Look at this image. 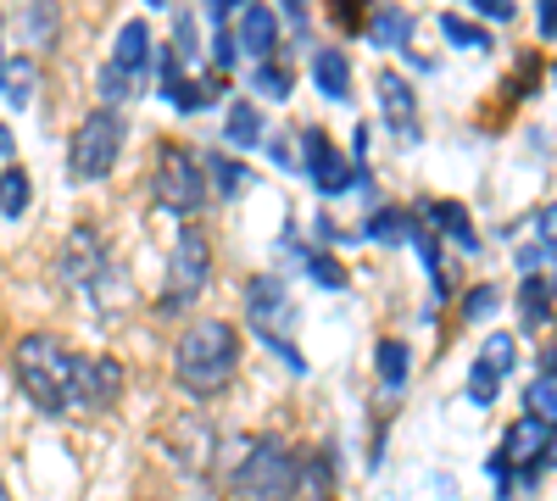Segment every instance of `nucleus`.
Masks as SVG:
<instances>
[{
	"mask_svg": "<svg viewBox=\"0 0 557 501\" xmlns=\"http://www.w3.org/2000/svg\"><path fill=\"white\" fill-rule=\"evenodd\" d=\"M240 368V329L223 317H201L173 346V379L190 396H218Z\"/></svg>",
	"mask_w": 557,
	"mask_h": 501,
	"instance_id": "f257e3e1",
	"label": "nucleus"
},
{
	"mask_svg": "<svg viewBox=\"0 0 557 501\" xmlns=\"http://www.w3.org/2000/svg\"><path fill=\"white\" fill-rule=\"evenodd\" d=\"M12 368H17V385L28 390V401L39 406V413H73V368H78V356L57 340V335H23L17 351H12Z\"/></svg>",
	"mask_w": 557,
	"mask_h": 501,
	"instance_id": "f03ea898",
	"label": "nucleus"
},
{
	"mask_svg": "<svg viewBox=\"0 0 557 501\" xmlns=\"http://www.w3.org/2000/svg\"><path fill=\"white\" fill-rule=\"evenodd\" d=\"M246 317H251V329L262 335V346L285 362L290 374H307L301 346L290 340V329H296V301H290V290H285V279H278V273H257V279L246 285Z\"/></svg>",
	"mask_w": 557,
	"mask_h": 501,
	"instance_id": "7ed1b4c3",
	"label": "nucleus"
},
{
	"mask_svg": "<svg viewBox=\"0 0 557 501\" xmlns=\"http://www.w3.org/2000/svg\"><path fill=\"white\" fill-rule=\"evenodd\" d=\"M228 485L240 501H296V451L278 440H251L240 458H228Z\"/></svg>",
	"mask_w": 557,
	"mask_h": 501,
	"instance_id": "20e7f679",
	"label": "nucleus"
},
{
	"mask_svg": "<svg viewBox=\"0 0 557 501\" xmlns=\"http://www.w3.org/2000/svg\"><path fill=\"white\" fill-rule=\"evenodd\" d=\"M123 140H128V128H123L117 112H107V107L89 112L73 128V146H67V167H73L78 185H101V178L117 167V156H123Z\"/></svg>",
	"mask_w": 557,
	"mask_h": 501,
	"instance_id": "39448f33",
	"label": "nucleus"
},
{
	"mask_svg": "<svg viewBox=\"0 0 557 501\" xmlns=\"http://www.w3.org/2000/svg\"><path fill=\"white\" fill-rule=\"evenodd\" d=\"M146 67H151V28L139 17H128L117 28V45H112L107 67H101V101H107V112H117L123 101H134L139 89H146Z\"/></svg>",
	"mask_w": 557,
	"mask_h": 501,
	"instance_id": "423d86ee",
	"label": "nucleus"
},
{
	"mask_svg": "<svg viewBox=\"0 0 557 501\" xmlns=\"http://www.w3.org/2000/svg\"><path fill=\"white\" fill-rule=\"evenodd\" d=\"M151 196L173 217H196L207 206V196H212L207 190V173H201V156L184 151V146H162L157 173H151Z\"/></svg>",
	"mask_w": 557,
	"mask_h": 501,
	"instance_id": "0eeeda50",
	"label": "nucleus"
},
{
	"mask_svg": "<svg viewBox=\"0 0 557 501\" xmlns=\"http://www.w3.org/2000/svg\"><path fill=\"white\" fill-rule=\"evenodd\" d=\"M62 279L73 290H84L89 301H101V290H112V285L123 290L117 262L107 251V235L96 229V223H78V229L67 235V246H62Z\"/></svg>",
	"mask_w": 557,
	"mask_h": 501,
	"instance_id": "6e6552de",
	"label": "nucleus"
},
{
	"mask_svg": "<svg viewBox=\"0 0 557 501\" xmlns=\"http://www.w3.org/2000/svg\"><path fill=\"white\" fill-rule=\"evenodd\" d=\"M212 285V246L201 229H178L173 240V262H168V290H162V312H178V306H190L201 290Z\"/></svg>",
	"mask_w": 557,
	"mask_h": 501,
	"instance_id": "1a4fd4ad",
	"label": "nucleus"
},
{
	"mask_svg": "<svg viewBox=\"0 0 557 501\" xmlns=\"http://www.w3.org/2000/svg\"><path fill=\"white\" fill-rule=\"evenodd\" d=\"M301 167L312 178V190H323V196H341L357 185V167L335 151V140L323 128H301Z\"/></svg>",
	"mask_w": 557,
	"mask_h": 501,
	"instance_id": "9d476101",
	"label": "nucleus"
},
{
	"mask_svg": "<svg viewBox=\"0 0 557 501\" xmlns=\"http://www.w3.org/2000/svg\"><path fill=\"white\" fill-rule=\"evenodd\" d=\"M117 396H123L117 356H78V368H73V406H96V413H107V406H117Z\"/></svg>",
	"mask_w": 557,
	"mask_h": 501,
	"instance_id": "9b49d317",
	"label": "nucleus"
},
{
	"mask_svg": "<svg viewBox=\"0 0 557 501\" xmlns=\"http://www.w3.org/2000/svg\"><path fill=\"white\" fill-rule=\"evenodd\" d=\"M374 89H380V107H385V123H391V134L401 146H418L424 140V123H418V96H412V84L396 73V67H385L380 78H374Z\"/></svg>",
	"mask_w": 557,
	"mask_h": 501,
	"instance_id": "f8f14e48",
	"label": "nucleus"
},
{
	"mask_svg": "<svg viewBox=\"0 0 557 501\" xmlns=\"http://www.w3.org/2000/svg\"><path fill=\"white\" fill-rule=\"evenodd\" d=\"M546 446H552V429L535 424V418H519L513 429L502 435V458L513 463L519 485H535V479H541V468H546Z\"/></svg>",
	"mask_w": 557,
	"mask_h": 501,
	"instance_id": "ddd939ff",
	"label": "nucleus"
},
{
	"mask_svg": "<svg viewBox=\"0 0 557 501\" xmlns=\"http://www.w3.org/2000/svg\"><path fill=\"white\" fill-rule=\"evenodd\" d=\"M296 501H335V458L323 446L296 458Z\"/></svg>",
	"mask_w": 557,
	"mask_h": 501,
	"instance_id": "4468645a",
	"label": "nucleus"
},
{
	"mask_svg": "<svg viewBox=\"0 0 557 501\" xmlns=\"http://www.w3.org/2000/svg\"><path fill=\"white\" fill-rule=\"evenodd\" d=\"M424 212L435 217V235H446L457 251L480 256V229H474V217H469V206H462V201H424Z\"/></svg>",
	"mask_w": 557,
	"mask_h": 501,
	"instance_id": "2eb2a0df",
	"label": "nucleus"
},
{
	"mask_svg": "<svg viewBox=\"0 0 557 501\" xmlns=\"http://www.w3.org/2000/svg\"><path fill=\"white\" fill-rule=\"evenodd\" d=\"M312 84H318V96L346 101L351 96V57L335 51V45H312Z\"/></svg>",
	"mask_w": 557,
	"mask_h": 501,
	"instance_id": "dca6fc26",
	"label": "nucleus"
},
{
	"mask_svg": "<svg viewBox=\"0 0 557 501\" xmlns=\"http://www.w3.org/2000/svg\"><path fill=\"white\" fill-rule=\"evenodd\" d=\"M235 45H240L246 57L268 62V57L278 51V17H273L268 7H240V34H235Z\"/></svg>",
	"mask_w": 557,
	"mask_h": 501,
	"instance_id": "f3484780",
	"label": "nucleus"
},
{
	"mask_svg": "<svg viewBox=\"0 0 557 501\" xmlns=\"http://www.w3.org/2000/svg\"><path fill=\"white\" fill-rule=\"evenodd\" d=\"M207 451H218L212 429H207L201 418H178V440H173V451H168V458H173L178 468L201 474V468H207Z\"/></svg>",
	"mask_w": 557,
	"mask_h": 501,
	"instance_id": "a211bd4d",
	"label": "nucleus"
},
{
	"mask_svg": "<svg viewBox=\"0 0 557 501\" xmlns=\"http://www.w3.org/2000/svg\"><path fill=\"white\" fill-rule=\"evenodd\" d=\"M552 296H557V273H524L519 312H524V329H530V335H535L541 324H552Z\"/></svg>",
	"mask_w": 557,
	"mask_h": 501,
	"instance_id": "6ab92c4d",
	"label": "nucleus"
},
{
	"mask_svg": "<svg viewBox=\"0 0 557 501\" xmlns=\"http://www.w3.org/2000/svg\"><path fill=\"white\" fill-rule=\"evenodd\" d=\"M201 173H207L212 196H223V201H240L246 185H251V167H246L240 156H223V151H212V156L201 162Z\"/></svg>",
	"mask_w": 557,
	"mask_h": 501,
	"instance_id": "aec40b11",
	"label": "nucleus"
},
{
	"mask_svg": "<svg viewBox=\"0 0 557 501\" xmlns=\"http://www.w3.org/2000/svg\"><path fill=\"white\" fill-rule=\"evenodd\" d=\"M34 84H39V62L23 51V57H0V96L12 107H28L34 101Z\"/></svg>",
	"mask_w": 557,
	"mask_h": 501,
	"instance_id": "412c9836",
	"label": "nucleus"
},
{
	"mask_svg": "<svg viewBox=\"0 0 557 501\" xmlns=\"http://www.w3.org/2000/svg\"><path fill=\"white\" fill-rule=\"evenodd\" d=\"M223 140L228 146H262L268 140V128H262V112L251 107V101H228V112H223Z\"/></svg>",
	"mask_w": 557,
	"mask_h": 501,
	"instance_id": "4be33fe9",
	"label": "nucleus"
},
{
	"mask_svg": "<svg viewBox=\"0 0 557 501\" xmlns=\"http://www.w3.org/2000/svg\"><path fill=\"white\" fill-rule=\"evenodd\" d=\"M374 362H380V390H385V396H401V390H407V374H412V351L385 335V340L374 346Z\"/></svg>",
	"mask_w": 557,
	"mask_h": 501,
	"instance_id": "5701e85b",
	"label": "nucleus"
},
{
	"mask_svg": "<svg viewBox=\"0 0 557 501\" xmlns=\"http://www.w3.org/2000/svg\"><path fill=\"white\" fill-rule=\"evenodd\" d=\"M368 39H374L380 51H401V45L412 39V12H401V7H380L374 17H368Z\"/></svg>",
	"mask_w": 557,
	"mask_h": 501,
	"instance_id": "b1692460",
	"label": "nucleus"
},
{
	"mask_svg": "<svg viewBox=\"0 0 557 501\" xmlns=\"http://www.w3.org/2000/svg\"><path fill=\"white\" fill-rule=\"evenodd\" d=\"M251 84H257V96H268V101H290V67L278 62V57H268V62H257V73H251Z\"/></svg>",
	"mask_w": 557,
	"mask_h": 501,
	"instance_id": "393cba45",
	"label": "nucleus"
},
{
	"mask_svg": "<svg viewBox=\"0 0 557 501\" xmlns=\"http://www.w3.org/2000/svg\"><path fill=\"white\" fill-rule=\"evenodd\" d=\"M441 34L457 45V51H491V28H480V23H469V17H457V12L441 17Z\"/></svg>",
	"mask_w": 557,
	"mask_h": 501,
	"instance_id": "a878e982",
	"label": "nucleus"
},
{
	"mask_svg": "<svg viewBox=\"0 0 557 501\" xmlns=\"http://www.w3.org/2000/svg\"><path fill=\"white\" fill-rule=\"evenodd\" d=\"M524 418L557 429V379H535V385L524 390Z\"/></svg>",
	"mask_w": 557,
	"mask_h": 501,
	"instance_id": "bb28decb",
	"label": "nucleus"
},
{
	"mask_svg": "<svg viewBox=\"0 0 557 501\" xmlns=\"http://www.w3.org/2000/svg\"><path fill=\"white\" fill-rule=\"evenodd\" d=\"M407 229H412V217L407 212H396V206H380L374 217H368V240H385V246H401L407 240Z\"/></svg>",
	"mask_w": 557,
	"mask_h": 501,
	"instance_id": "cd10ccee",
	"label": "nucleus"
},
{
	"mask_svg": "<svg viewBox=\"0 0 557 501\" xmlns=\"http://www.w3.org/2000/svg\"><path fill=\"white\" fill-rule=\"evenodd\" d=\"M301 267H307V279H312V285H323V290H346V267H341L330 251H307Z\"/></svg>",
	"mask_w": 557,
	"mask_h": 501,
	"instance_id": "c85d7f7f",
	"label": "nucleus"
},
{
	"mask_svg": "<svg viewBox=\"0 0 557 501\" xmlns=\"http://www.w3.org/2000/svg\"><path fill=\"white\" fill-rule=\"evenodd\" d=\"M0 212H7V217L28 212V173L23 167H7V178H0Z\"/></svg>",
	"mask_w": 557,
	"mask_h": 501,
	"instance_id": "c756f323",
	"label": "nucleus"
},
{
	"mask_svg": "<svg viewBox=\"0 0 557 501\" xmlns=\"http://www.w3.org/2000/svg\"><path fill=\"white\" fill-rule=\"evenodd\" d=\"M474 362H485V368H491L496 379H507V374H513V335H491V340H485V351H480Z\"/></svg>",
	"mask_w": 557,
	"mask_h": 501,
	"instance_id": "7c9ffc66",
	"label": "nucleus"
},
{
	"mask_svg": "<svg viewBox=\"0 0 557 501\" xmlns=\"http://www.w3.org/2000/svg\"><path fill=\"white\" fill-rule=\"evenodd\" d=\"M23 34H28V45L39 51V45L57 34V12H51V7H28V12H23Z\"/></svg>",
	"mask_w": 557,
	"mask_h": 501,
	"instance_id": "2f4dec72",
	"label": "nucleus"
},
{
	"mask_svg": "<svg viewBox=\"0 0 557 501\" xmlns=\"http://www.w3.org/2000/svg\"><path fill=\"white\" fill-rule=\"evenodd\" d=\"M491 312H496V285H474L462 296V317H469V324H485Z\"/></svg>",
	"mask_w": 557,
	"mask_h": 501,
	"instance_id": "473e14b6",
	"label": "nucleus"
},
{
	"mask_svg": "<svg viewBox=\"0 0 557 501\" xmlns=\"http://www.w3.org/2000/svg\"><path fill=\"white\" fill-rule=\"evenodd\" d=\"M173 57H178V67L196 57V17L190 12H178V23H173Z\"/></svg>",
	"mask_w": 557,
	"mask_h": 501,
	"instance_id": "72a5a7b5",
	"label": "nucleus"
},
{
	"mask_svg": "<svg viewBox=\"0 0 557 501\" xmlns=\"http://www.w3.org/2000/svg\"><path fill=\"white\" fill-rule=\"evenodd\" d=\"M212 62H218V73H228L240 62V45H235V34L228 28H212Z\"/></svg>",
	"mask_w": 557,
	"mask_h": 501,
	"instance_id": "f704fd0d",
	"label": "nucleus"
},
{
	"mask_svg": "<svg viewBox=\"0 0 557 501\" xmlns=\"http://www.w3.org/2000/svg\"><path fill=\"white\" fill-rule=\"evenodd\" d=\"M474 12H480L485 23H507V17L519 12V7H513V0H474Z\"/></svg>",
	"mask_w": 557,
	"mask_h": 501,
	"instance_id": "c9c22d12",
	"label": "nucleus"
},
{
	"mask_svg": "<svg viewBox=\"0 0 557 501\" xmlns=\"http://www.w3.org/2000/svg\"><path fill=\"white\" fill-rule=\"evenodd\" d=\"M546 262H552V246H546V240L519 246V267H524V273H535V267H546Z\"/></svg>",
	"mask_w": 557,
	"mask_h": 501,
	"instance_id": "e433bc0d",
	"label": "nucleus"
},
{
	"mask_svg": "<svg viewBox=\"0 0 557 501\" xmlns=\"http://www.w3.org/2000/svg\"><path fill=\"white\" fill-rule=\"evenodd\" d=\"M541 39H557V0H541Z\"/></svg>",
	"mask_w": 557,
	"mask_h": 501,
	"instance_id": "4c0bfd02",
	"label": "nucleus"
},
{
	"mask_svg": "<svg viewBox=\"0 0 557 501\" xmlns=\"http://www.w3.org/2000/svg\"><path fill=\"white\" fill-rule=\"evenodd\" d=\"M541 240L557 251V201H552V206H541Z\"/></svg>",
	"mask_w": 557,
	"mask_h": 501,
	"instance_id": "58836bf2",
	"label": "nucleus"
},
{
	"mask_svg": "<svg viewBox=\"0 0 557 501\" xmlns=\"http://www.w3.org/2000/svg\"><path fill=\"white\" fill-rule=\"evenodd\" d=\"M228 17H235V7H228V0H212V7H207V23H212V28H228Z\"/></svg>",
	"mask_w": 557,
	"mask_h": 501,
	"instance_id": "ea45409f",
	"label": "nucleus"
},
{
	"mask_svg": "<svg viewBox=\"0 0 557 501\" xmlns=\"http://www.w3.org/2000/svg\"><path fill=\"white\" fill-rule=\"evenodd\" d=\"M335 23H341V28H368V12H357V7H335Z\"/></svg>",
	"mask_w": 557,
	"mask_h": 501,
	"instance_id": "a19ab883",
	"label": "nucleus"
},
{
	"mask_svg": "<svg viewBox=\"0 0 557 501\" xmlns=\"http://www.w3.org/2000/svg\"><path fill=\"white\" fill-rule=\"evenodd\" d=\"M351 156H357V162H362V156H368V128H362V123H357V128H351Z\"/></svg>",
	"mask_w": 557,
	"mask_h": 501,
	"instance_id": "79ce46f5",
	"label": "nucleus"
},
{
	"mask_svg": "<svg viewBox=\"0 0 557 501\" xmlns=\"http://www.w3.org/2000/svg\"><path fill=\"white\" fill-rule=\"evenodd\" d=\"M12 151H17V140H12V128L0 123V162H12Z\"/></svg>",
	"mask_w": 557,
	"mask_h": 501,
	"instance_id": "37998d69",
	"label": "nucleus"
},
{
	"mask_svg": "<svg viewBox=\"0 0 557 501\" xmlns=\"http://www.w3.org/2000/svg\"><path fill=\"white\" fill-rule=\"evenodd\" d=\"M0 501H7V479H0Z\"/></svg>",
	"mask_w": 557,
	"mask_h": 501,
	"instance_id": "c03bdc74",
	"label": "nucleus"
}]
</instances>
